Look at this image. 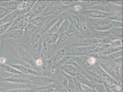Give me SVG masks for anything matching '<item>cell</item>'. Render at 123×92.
Masks as SVG:
<instances>
[{
	"label": "cell",
	"instance_id": "6da1fadb",
	"mask_svg": "<svg viewBox=\"0 0 123 92\" xmlns=\"http://www.w3.org/2000/svg\"><path fill=\"white\" fill-rule=\"evenodd\" d=\"M116 63V62H115ZM99 64L106 72L110 75L111 77L119 83H122L123 78L121 77L120 74V71L121 66H120L118 64L112 62H106L99 63Z\"/></svg>",
	"mask_w": 123,
	"mask_h": 92
},
{
	"label": "cell",
	"instance_id": "7a4b0ae2",
	"mask_svg": "<svg viewBox=\"0 0 123 92\" xmlns=\"http://www.w3.org/2000/svg\"><path fill=\"white\" fill-rule=\"evenodd\" d=\"M44 41L43 37L37 33L30 37L27 45L32 53L40 56Z\"/></svg>",
	"mask_w": 123,
	"mask_h": 92
},
{
	"label": "cell",
	"instance_id": "3957f363",
	"mask_svg": "<svg viewBox=\"0 0 123 92\" xmlns=\"http://www.w3.org/2000/svg\"><path fill=\"white\" fill-rule=\"evenodd\" d=\"M51 1H37L33 7L26 14L28 17L29 20L33 18L41 15L51 4Z\"/></svg>",
	"mask_w": 123,
	"mask_h": 92
},
{
	"label": "cell",
	"instance_id": "277c9868",
	"mask_svg": "<svg viewBox=\"0 0 123 92\" xmlns=\"http://www.w3.org/2000/svg\"><path fill=\"white\" fill-rule=\"evenodd\" d=\"M92 19L90 20V25L95 31H108L113 28L111 20L108 19Z\"/></svg>",
	"mask_w": 123,
	"mask_h": 92
},
{
	"label": "cell",
	"instance_id": "5b68a950",
	"mask_svg": "<svg viewBox=\"0 0 123 92\" xmlns=\"http://www.w3.org/2000/svg\"><path fill=\"white\" fill-rule=\"evenodd\" d=\"M72 6H66L62 4H50L40 15H58L62 14Z\"/></svg>",
	"mask_w": 123,
	"mask_h": 92
},
{
	"label": "cell",
	"instance_id": "8992f818",
	"mask_svg": "<svg viewBox=\"0 0 123 92\" xmlns=\"http://www.w3.org/2000/svg\"><path fill=\"white\" fill-rule=\"evenodd\" d=\"M78 12L85 16L93 19H108L113 15L111 13H107L94 9L85 10Z\"/></svg>",
	"mask_w": 123,
	"mask_h": 92
},
{
	"label": "cell",
	"instance_id": "52a82bcc",
	"mask_svg": "<svg viewBox=\"0 0 123 92\" xmlns=\"http://www.w3.org/2000/svg\"><path fill=\"white\" fill-rule=\"evenodd\" d=\"M28 17L26 14L20 15L14 20L6 31L14 30H23L28 24Z\"/></svg>",
	"mask_w": 123,
	"mask_h": 92
},
{
	"label": "cell",
	"instance_id": "ba28073f",
	"mask_svg": "<svg viewBox=\"0 0 123 92\" xmlns=\"http://www.w3.org/2000/svg\"><path fill=\"white\" fill-rule=\"evenodd\" d=\"M92 72L98 75L106 82L121 86V84L119 83L106 72L99 66V63L93 70Z\"/></svg>",
	"mask_w": 123,
	"mask_h": 92
},
{
	"label": "cell",
	"instance_id": "9c48e42d",
	"mask_svg": "<svg viewBox=\"0 0 123 92\" xmlns=\"http://www.w3.org/2000/svg\"><path fill=\"white\" fill-rule=\"evenodd\" d=\"M96 45L90 47H78L70 50L69 54L70 55L78 56L87 55L94 53Z\"/></svg>",
	"mask_w": 123,
	"mask_h": 92
},
{
	"label": "cell",
	"instance_id": "30bf717a",
	"mask_svg": "<svg viewBox=\"0 0 123 92\" xmlns=\"http://www.w3.org/2000/svg\"><path fill=\"white\" fill-rule=\"evenodd\" d=\"M57 16V15L38 16L33 18L29 19L28 24L34 25L38 27L39 29L48 21L52 20Z\"/></svg>",
	"mask_w": 123,
	"mask_h": 92
},
{
	"label": "cell",
	"instance_id": "8fae6325",
	"mask_svg": "<svg viewBox=\"0 0 123 92\" xmlns=\"http://www.w3.org/2000/svg\"><path fill=\"white\" fill-rule=\"evenodd\" d=\"M89 9L98 10L102 12L111 13V12L118 11V10H120V9H122L123 7L122 6L115 5L108 2V3H101L99 5Z\"/></svg>",
	"mask_w": 123,
	"mask_h": 92
},
{
	"label": "cell",
	"instance_id": "7c38bea8",
	"mask_svg": "<svg viewBox=\"0 0 123 92\" xmlns=\"http://www.w3.org/2000/svg\"><path fill=\"white\" fill-rule=\"evenodd\" d=\"M75 36V33L73 30H68L66 32L60 34L56 43L55 44V47L57 49L61 45L64 44L69 41L72 40Z\"/></svg>",
	"mask_w": 123,
	"mask_h": 92
},
{
	"label": "cell",
	"instance_id": "4fadbf2b",
	"mask_svg": "<svg viewBox=\"0 0 123 92\" xmlns=\"http://www.w3.org/2000/svg\"><path fill=\"white\" fill-rule=\"evenodd\" d=\"M18 53L22 60L31 65L35 70H38V67L36 65L35 60L27 50L23 48H19L18 49Z\"/></svg>",
	"mask_w": 123,
	"mask_h": 92
},
{
	"label": "cell",
	"instance_id": "5bb4252c",
	"mask_svg": "<svg viewBox=\"0 0 123 92\" xmlns=\"http://www.w3.org/2000/svg\"><path fill=\"white\" fill-rule=\"evenodd\" d=\"M61 15L66 18L76 29L80 31L81 21L77 16L67 11L63 12Z\"/></svg>",
	"mask_w": 123,
	"mask_h": 92
},
{
	"label": "cell",
	"instance_id": "9a60e30c",
	"mask_svg": "<svg viewBox=\"0 0 123 92\" xmlns=\"http://www.w3.org/2000/svg\"><path fill=\"white\" fill-rule=\"evenodd\" d=\"M29 82L36 84H52L54 83L53 79L50 77L43 76H35L26 75Z\"/></svg>",
	"mask_w": 123,
	"mask_h": 92
},
{
	"label": "cell",
	"instance_id": "2e32d148",
	"mask_svg": "<svg viewBox=\"0 0 123 92\" xmlns=\"http://www.w3.org/2000/svg\"><path fill=\"white\" fill-rule=\"evenodd\" d=\"M55 68L63 71L74 78L80 71L75 66L70 64L60 65L55 67Z\"/></svg>",
	"mask_w": 123,
	"mask_h": 92
},
{
	"label": "cell",
	"instance_id": "e0dca14e",
	"mask_svg": "<svg viewBox=\"0 0 123 92\" xmlns=\"http://www.w3.org/2000/svg\"><path fill=\"white\" fill-rule=\"evenodd\" d=\"M23 2V0L0 1V6L5 7L12 12L18 10Z\"/></svg>",
	"mask_w": 123,
	"mask_h": 92
},
{
	"label": "cell",
	"instance_id": "ac0fdd59",
	"mask_svg": "<svg viewBox=\"0 0 123 92\" xmlns=\"http://www.w3.org/2000/svg\"><path fill=\"white\" fill-rule=\"evenodd\" d=\"M24 35L23 30H14L6 31L0 37L2 39L8 38L18 39L24 37Z\"/></svg>",
	"mask_w": 123,
	"mask_h": 92
},
{
	"label": "cell",
	"instance_id": "d6986e66",
	"mask_svg": "<svg viewBox=\"0 0 123 92\" xmlns=\"http://www.w3.org/2000/svg\"><path fill=\"white\" fill-rule=\"evenodd\" d=\"M1 80L3 81L10 82L15 83L23 84L29 82L28 78L26 75H17V76L3 78Z\"/></svg>",
	"mask_w": 123,
	"mask_h": 92
},
{
	"label": "cell",
	"instance_id": "ffe728a7",
	"mask_svg": "<svg viewBox=\"0 0 123 92\" xmlns=\"http://www.w3.org/2000/svg\"><path fill=\"white\" fill-rule=\"evenodd\" d=\"M60 15L57 16L50 20L48 21L41 28L39 29L37 32L42 36L50 30L55 23L59 20Z\"/></svg>",
	"mask_w": 123,
	"mask_h": 92
},
{
	"label": "cell",
	"instance_id": "44dd1931",
	"mask_svg": "<svg viewBox=\"0 0 123 92\" xmlns=\"http://www.w3.org/2000/svg\"><path fill=\"white\" fill-rule=\"evenodd\" d=\"M24 15L22 11L18 9L13 11L7 14V15L0 20L2 24L14 21L20 15Z\"/></svg>",
	"mask_w": 123,
	"mask_h": 92
},
{
	"label": "cell",
	"instance_id": "7402d4cb",
	"mask_svg": "<svg viewBox=\"0 0 123 92\" xmlns=\"http://www.w3.org/2000/svg\"><path fill=\"white\" fill-rule=\"evenodd\" d=\"M58 32L55 33H46L42 37L48 45L55 44L60 35Z\"/></svg>",
	"mask_w": 123,
	"mask_h": 92
},
{
	"label": "cell",
	"instance_id": "603a6c76",
	"mask_svg": "<svg viewBox=\"0 0 123 92\" xmlns=\"http://www.w3.org/2000/svg\"><path fill=\"white\" fill-rule=\"evenodd\" d=\"M74 78L80 83L86 85L91 88H94L96 86L95 84L83 75L80 71Z\"/></svg>",
	"mask_w": 123,
	"mask_h": 92
},
{
	"label": "cell",
	"instance_id": "cb8c5ba5",
	"mask_svg": "<svg viewBox=\"0 0 123 92\" xmlns=\"http://www.w3.org/2000/svg\"><path fill=\"white\" fill-rule=\"evenodd\" d=\"M52 55V52L51 48L44 41L43 47L40 54V58L42 60H49L51 58Z\"/></svg>",
	"mask_w": 123,
	"mask_h": 92
},
{
	"label": "cell",
	"instance_id": "d4e9b609",
	"mask_svg": "<svg viewBox=\"0 0 123 92\" xmlns=\"http://www.w3.org/2000/svg\"><path fill=\"white\" fill-rule=\"evenodd\" d=\"M10 66L14 67L18 70L24 74L25 75H37L38 73L37 72L33 69L22 65L10 64Z\"/></svg>",
	"mask_w": 123,
	"mask_h": 92
},
{
	"label": "cell",
	"instance_id": "484cf974",
	"mask_svg": "<svg viewBox=\"0 0 123 92\" xmlns=\"http://www.w3.org/2000/svg\"><path fill=\"white\" fill-rule=\"evenodd\" d=\"M37 1L25 0L19 7L18 9L22 11L23 14H25L30 11Z\"/></svg>",
	"mask_w": 123,
	"mask_h": 92
},
{
	"label": "cell",
	"instance_id": "4316f807",
	"mask_svg": "<svg viewBox=\"0 0 123 92\" xmlns=\"http://www.w3.org/2000/svg\"><path fill=\"white\" fill-rule=\"evenodd\" d=\"M99 44L98 39L89 38L82 39L79 41L77 45L78 47H90Z\"/></svg>",
	"mask_w": 123,
	"mask_h": 92
},
{
	"label": "cell",
	"instance_id": "83f0119b",
	"mask_svg": "<svg viewBox=\"0 0 123 92\" xmlns=\"http://www.w3.org/2000/svg\"><path fill=\"white\" fill-rule=\"evenodd\" d=\"M70 64L74 65L77 67V63L75 62V59L70 56H65L62 58L60 61L55 65L54 68L55 67L63 65Z\"/></svg>",
	"mask_w": 123,
	"mask_h": 92
},
{
	"label": "cell",
	"instance_id": "f1b7e54d",
	"mask_svg": "<svg viewBox=\"0 0 123 92\" xmlns=\"http://www.w3.org/2000/svg\"><path fill=\"white\" fill-rule=\"evenodd\" d=\"M39 28L34 25L28 24L23 30L24 31V37L31 36L37 33Z\"/></svg>",
	"mask_w": 123,
	"mask_h": 92
},
{
	"label": "cell",
	"instance_id": "f546056e",
	"mask_svg": "<svg viewBox=\"0 0 123 92\" xmlns=\"http://www.w3.org/2000/svg\"><path fill=\"white\" fill-rule=\"evenodd\" d=\"M103 84L107 92H122V89L121 85L109 83L106 82Z\"/></svg>",
	"mask_w": 123,
	"mask_h": 92
},
{
	"label": "cell",
	"instance_id": "4dcf8cb0",
	"mask_svg": "<svg viewBox=\"0 0 123 92\" xmlns=\"http://www.w3.org/2000/svg\"><path fill=\"white\" fill-rule=\"evenodd\" d=\"M66 54L65 50L63 49L58 50L54 54L52 58H51L53 64L52 68H54L55 65L60 61L62 58L65 56Z\"/></svg>",
	"mask_w": 123,
	"mask_h": 92
},
{
	"label": "cell",
	"instance_id": "1f68e13d",
	"mask_svg": "<svg viewBox=\"0 0 123 92\" xmlns=\"http://www.w3.org/2000/svg\"><path fill=\"white\" fill-rule=\"evenodd\" d=\"M101 1L85 0L78 1L79 4L81 7H87L89 8L99 5L102 2Z\"/></svg>",
	"mask_w": 123,
	"mask_h": 92
},
{
	"label": "cell",
	"instance_id": "d6a6232c",
	"mask_svg": "<svg viewBox=\"0 0 123 92\" xmlns=\"http://www.w3.org/2000/svg\"><path fill=\"white\" fill-rule=\"evenodd\" d=\"M59 84L52 83L44 87H40L37 90V92H55V87H59Z\"/></svg>",
	"mask_w": 123,
	"mask_h": 92
},
{
	"label": "cell",
	"instance_id": "836d02e7",
	"mask_svg": "<svg viewBox=\"0 0 123 92\" xmlns=\"http://www.w3.org/2000/svg\"><path fill=\"white\" fill-rule=\"evenodd\" d=\"M0 67L5 71L10 73L16 74L17 75H24L22 73L19 71L17 69L10 66L0 63Z\"/></svg>",
	"mask_w": 123,
	"mask_h": 92
},
{
	"label": "cell",
	"instance_id": "e575fe53",
	"mask_svg": "<svg viewBox=\"0 0 123 92\" xmlns=\"http://www.w3.org/2000/svg\"><path fill=\"white\" fill-rule=\"evenodd\" d=\"M64 19V18L63 16L61 14L60 15L58 21L55 23L52 27L46 33H52L57 32L60 26L63 22Z\"/></svg>",
	"mask_w": 123,
	"mask_h": 92
},
{
	"label": "cell",
	"instance_id": "d590c367",
	"mask_svg": "<svg viewBox=\"0 0 123 92\" xmlns=\"http://www.w3.org/2000/svg\"><path fill=\"white\" fill-rule=\"evenodd\" d=\"M93 33L96 39H102L107 37H113L111 34L110 30L106 31H98L95 30Z\"/></svg>",
	"mask_w": 123,
	"mask_h": 92
},
{
	"label": "cell",
	"instance_id": "8d00e7d4",
	"mask_svg": "<svg viewBox=\"0 0 123 92\" xmlns=\"http://www.w3.org/2000/svg\"><path fill=\"white\" fill-rule=\"evenodd\" d=\"M70 24V22L66 18H64V20L59 28L58 32L60 34L66 32L68 30Z\"/></svg>",
	"mask_w": 123,
	"mask_h": 92
},
{
	"label": "cell",
	"instance_id": "74e56055",
	"mask_svg": "<svg viewBox=\"0 0 123 92\" xmlns=\"http://www.w3.org/2000/svg\"><path fill=\"white\" fill-rule=\"evenodd\" d=\"M110 31L113 37L117 38L122 37L123 36V27L112 28Z\"/></svg>",
	"mask_w": 123,
	"mask_h": 92
},
{
	"label": "cell",
	"instance_id": "f35d334b",
	"mask_svg": "<svg viewBox=\"0 0 123 92\" xmlns=\"http://www.w3.org/2000/svg\"><path fill=\"white\" fill-rule=\"evenodd\" d=\"M123 46L117 47H110L99 53L105 56L110 54L111 53H114L116 52L123 50Z\"/></svg>",
	"mask_w": 123,
	"mask_h": 92
},
{
	"label": "cell",
	"instance_id": "ab89813d",
	"mask_svg": "<svg viewBox=\"0 0 123 92\" xmlns=\"http://www.w3.org/2000/svg\"><path fill=\"white\" fill-rule=\"evenodd\" d=\"M88 23L85 21L80 22V31L84 34H88L90 32Z\"/></svg>",
	"mask_w": 123,
	"mask_h": 92
},
{
	"label": "cell",
	"instance_id": "60d3db41",
	"mask_svg": "<svg viewBox=\"0 0 123 92\" xmlns=\"http://www.w3.org/2000/svg\"><path fill=\"white\" fill-rule=\"evenodd\" d=\"M66 89L68 92H76L75 83L74 78L70 77L69 79Z\"/></svg>",
	"mask_w": 123,
	"mask_h": 92
},
{
	"label": "cell",
	"instance_id": "b9f144b4",
	"mask_svg": "<svg viewBox=\"0 0 123 92\" xmlns=\"http://www.w3.org/2000/svg\"><path fill=\"white\" fill-rule=\"evenodd\" d=\"M53 66V64L51 58L49 60H42V64L41 67L43 70H47L51 67L52 68Z\"/></svg>",
	"mask_w": 123,
	"mask_h": 92
},
{
	"label": "cell",
	"instance_id": "7bdbcfd3",
	"mask_svg": "<svg viewBox=\"0 0 123 92\" xmlns=\"http://www.w3.org/2000/svg\"><path fill=\"white\" fill-rule=\"evenodd\" d=\"M123 50L121 51L116 52L114 53L110 54L105 55V56L108 60H112L116 58L123 57Z\"/></svg>",
	"mask_w": 123,
	"mask_h": 92
},
{
	"label": "cell",
	"instance_id": "ee69618b",
	"mask_svg": "<svg viewBox=\"0 0 123 92\" xmlns=\"http://www.w3.org/2000/svg\"><path fill=\"white\" fill-rule=\"evenodd\" d=\"M118 39L114 37H108L102 38V39H98L99 43L103 44H110L114 40Z\"/></svg>",
	"mask_w": 123,
	"mask_h": 92
},
{
	"label": "cell",
	"instance_id": "f6af8a7d",
	"mask_svg": "<svg viewBox=\"0 0 123 92\" xmlns=\"http://www.w3.org/2000/svg\"><path fill=\"white\" fill-rule=\"evenodd\" d=\"M14 21H12L0 26V36L4 34L7 31Z\"/></svg>",
	"mask_w": 123,
	"mask_h": 92
},
{
	"label": "cell",
	"instance_id": "bcb514c9",
	"mask_svg": "<svg viewBox=\"0 0 123 92\" xmlns=\"http://www.w3.org/2000/svg\"><path fill=\"white\" fill-rule=\"evenodd\" d=\"M12 12L5 7L0 6V20Z\"/></svg>",
	"mask_w": 123,
	"mask_h": 92
},
{
	"label": "cell",
	"instance_id": "7dc6e473",
	"mask_svg": "<svg viewBox=\"0 0 123 92\" xmlns=\"http://www.w3.org/2000/svg\"><path fill=\"white\" fill-rule=\"evenodd\" d=\"M108 19L111 20L123 22L122 13L121 14H117L115 15H112Z\"/></svg>",
	"mask_w": 123,
	"mask_h": 92
},
{
	"label": "cell",
	"instance_id": "c3c4849f",
	"mask_svg": "<svg viewBox=\"0 0 123 92\" xmlns=\"http://www.w3.org/2000/svg\"><path fill=\"white\" fill-rule=\"evenodd\" d=\"M36 90L25 89H18L6 91L5 92H36Z\"/></svg>",
	"mask_w": 123,
	"mask_h": 92
},
{
	"label": "cell",
	"instance_id": "681fc988",
	"mask_svg": "<svg viewBox=\"0 0 123 92\" xmlns=\"http://www.w3.org/2000/svg\"><path fill=\"white\" fill-rule=\"evenodd\" d=\"M110 44V47H117L122 46V42L120 39H117L111 42Z\"/></svg>",
	"mask_w": 123,
	"mask_h": 92
},
{
	"label": "cell",
	"instance_id": "f907efd6",
	"mask_svg": "<svg viewBox=\"0 0 123 92\" xmlns=\"http://www.w3.org/2000/svg\"><path fill=\"white\" fill-rule=\"evenodd\" d=\"M81 85L83 92H97L94 88H91L83 84H81Z\"/></svg>",
	"mask_w": 123,
	"mask_h": 92
},
{
	"label": "cell",
	"instance_id": "816d5d0a",
	"mask_svg": "<svg viewBox=\"0 0 123 92\" xmlns=\"http://www.w3.org/2000/svg\"><path fill=\"white\" fill-rule=\"evenodd\" d=\"M112 24L113 27H123V22L118 21L111 20Z\"/></svg>",
	"mask_w": 123,
	"mask_h": 92
},
{
	"label": "cell",
	"instance_id": "f5cc1de1",
	"mask_svg": "<svg viewBox=\"0 0 123 92\" xmlns=\"http://www.w3.org/2000/svg\"><path fill=\"white\" fill-rule=\"evenodd\" d=\"M61 2L63 5L66 6H72L74 3V1L72 0H63Z\"/></svg>",
	"mask_w": 123,
	"mask_h": 92
},
{
	"label": "cell",
	"instance_id": "db71d44e",
	"mask_svg": "<svg viewBox=\"0 0 123 92\" xmlns=\"http://www.w3.org/2000/svg\"><path fill=\"white\" fill-rule=\"evenodd\" d=\"M108 2L115 5L118 6L119 5L120 6L121 5L122 6L123 5V1H108Z\"/></svg>",
	"mask_w": 123,
	"mask_h": 92
},
{
	"label": "cell",
	"instance_id": "11a10c76",
	"mask_svg": "<svg viewBox=\"0 0 123 92\" xmlns=\"http://www.w3.org/2000/svg\"><path fill=\"white\" fill-rule=\"evenodd\" d=\"M117 64H119L120 65H122L123 64V57H120V58H116L113 60Z\"/></svg>",
	"mask_w": 123,
	"mask_h": 92
},
{
	"label": "cell",
	"instance_id": "9f6ffc18",
	"mask_svg": "<svg viewBox=\"0 0 123 92\" xmlns=\"http://www.w3.org/2000/svg\"><path fill=\"white\" fill-rule=\"evenodd\" d=\"M42 60L40 59H38L35 60V64L36 66L38 67L41 66H42Z\"/></svg>",
	"mask_w": 123,
	"mask_h": 92
},
{
	"label": "cell",
	"instance_id": "6f0895ef",
	"mask_svg": "<svg viewBox=\"0 0 123 92\" xmlns=\"http://www.w3.org/2000/svg\"><path fill=\"white\" fill-rule=\"evenodd\" d=\"M6 59L5 58H4V57L0 58V63L4 64V63L6 62Z\"/></svg>",
	"mask_w": 123,
	"mask_h": 92
},
{
	"label": "cell",
	"instance_id": "680465c9",
	"mask_svg": "<svg viewBox=\"0 0 123 92\" xmlns=\"http://www.w3.org/2000/svg\"><path fill=\"white\" fill-rule=\"evenodd\" d=\"M1 37H0V43L1 39Z\"/></svg>",
	"mask_w": 123,
	"mask_h": 92
},
{
	"label": "cell",
	"instance_id": "91938a15",
	"mask_svg": "<svg viewBox=\"0 0 123 92\" xmlns=\"http://www.w3.org/2000/svg\"><path fill=\"white\" fill-rule=\"evenodd\" d=\"M2 25V24H1V23L0 21V26Z\"/></svg>",
	"mask_w": 123,
	"mask_h": 92
},
{
	"label": "cell",
	"instance_id": "94428289",
	"mask_svg": "<svg viewBox=\"0 0 123 92\" xmlns=\"http://www.w3.org/2000/svg\"></svg>",
	"mask_w": 123,
	"mask_h": 92
},
{
	"label": "cell",
	"instance_id": "6125c7cd",
	"mask_svg": "<svg viewBox=\"0 0 123 92\" xmlns=\"http://www.w3.org/2000/svg\"></svg>",
	"mask_w": 123,
	"mask_h": 92
},
{
	"label": "cell",
	"instance_id": "be15d7a7",
	"mask_svg": "<svg viewBox=\"0 0 123 92\" xmlns=\"http://www.w3.org/2000/svg\"></svg>",
	"mask_w": 123,
	"mask_h": 92
},
{
	"label": "cell",
	"instance_id": "e7e4bbea",
	"mask_svg": "<svg viewBox=\"0 0 123 92\" xmlns=\"http://www.w3.org/2000/svg\"></svg>",
	"mask_w": 123,
	"mask_h": 92
}]
</instances>
